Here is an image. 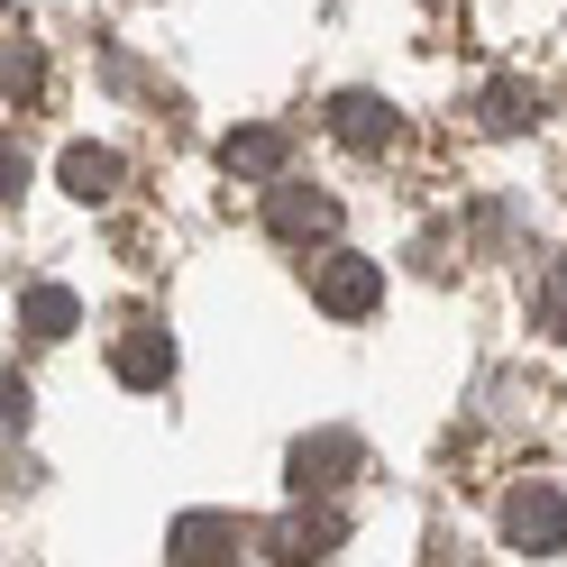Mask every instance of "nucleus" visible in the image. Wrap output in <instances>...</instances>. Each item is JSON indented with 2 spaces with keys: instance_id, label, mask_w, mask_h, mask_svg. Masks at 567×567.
<instances>
[{
  "instance_id": "nucleus-2",
  "label": "nucleus",
  "mask_w": 567,
  "mask_h": 567,
  "mask_svg": "<svg viewBox=\"0 0 567 567\" xmlns=\"http://www.w3.org/2000/svg\"><path fill=\"white\" fill-rule=\"evenodd\" d=\"M311 302H321L330 321H367V311L384 302V266H375V257H348V247H339V257L311 266Z\"/></svg>"
},
{
  "instance_id": "nucleus-3",
  "label": "nucleus",
  "mask_w": 567,
  "mask_h": 567,
  "mask_svg": "<svg viewBox=\"0 0 567 567\" xmlns=\"http://www.w3.org/2000/svg\"><path fill=\"white\" fill-rule=\"evenodd\" d=\"M266 229H284V238H330V229H339V202L311 193V184H275V193H266Z\"/></svg>"
},
{
  "instance_id": "nucleus-5",
  "label": "nucleus",
  "mask_w": 567,
  "mask_h": 567,
  "mask_svg": "<svg viewBox=\"0 0 567 567\" xmlns=\"http://www.w3.org/2000/svg\"><path fill=\"white\" fill-rule=\"evenodd\" d=\"M229 174H247V184H266V174H284V128H238L229 147H220Z\"/></svg>"
},
{
  "instance_id": "nucleus-4",
  "label": "nucleus",
  "mask_w": 567,
  "mask_h": 567,
  "mask_svg": "<svg viewBox=\"0 0 567 567\" xmlns=\"http://www.w3.org/2000/svg\"><path fill=\"white\" fill-rule=\"evenodd\" d=\"M330 128L348 137V147H367V156H375V147H394V111H384L375 92H348L339 111H330Z\"/></svg>"
},
{
  "instance_id": "nucleus-8",
  "label": "nucleus",
  "mask_w": 567,
  "mask_h": 567,
  "mask_svg": "<svg viewBox=\"0 0 567 567\" xmlns=\"http://www.w3.org/2000/svg\"><path fill=\"white\" fill-rule=\"evenodd\" d=\"M19 321L38 330V339H64V330H74V293H64V284H28V302H19Z\"/></svg>"
},
{
  "instance_id": "nucleus-1",
  "label": "nucleus",
  "mask_w": 567,
  "mask_h": 567,
  "mask_svg": "<svg viewBox=\"0 0 567 567\" xmlns=\"http://www.w3.org/2000/svg\"><path fill=\"white\" fill-rule=\"evenodd\" d=\"M504 540L522 558H558L567 549V494L558 485H513L504 494Z\"/></svg>"
},
{
  "instance_id": "nucleus-6",
  "label": "nucleus",
  "mask_w": 567,
  "mask_h": 567,
  "mask_svg": "<svg viewBox=\"0 0 567 567\" xmlns=\"http://www.w3.org/2000/svg\"><path fill=\"white\" fill-rule=\"evenodd\" d=\"M120 375H128V384H165V375H174V339H165V330L120 339Z\"/></svg>"
},
{
  "instance_id": "nucleus-9",
  "label": "nucleus",
  "mask_w": 567,
  "mask_h": 567,
  "mask_svg": "<svg viewBox=\"0 0 567 567\" xmlns=\"http://www.w3.org/2000/svg\"><path fill=\"white\" fill-rule=\"evenodd\" d=\"M530 321H540L549 339H567V257L540 266V284H530Z\"/></svg>"
},
{
  "instance_id": "nucleus-7",
  "label": "nucleus",
  "mask_w": 567,
  "mask_h": 567,
  "mask_svg": "<svg viewBox=\"0 0 567 567\" xmlns=\"http://www.w3.org/2000/svg\"><path fill=\"white\" fill-rule=\"evenodd\" d=\"M111 184H120V156L111 147H74V156H64V193H74V202H101Z\"/></svg>"
}]
</instances>
